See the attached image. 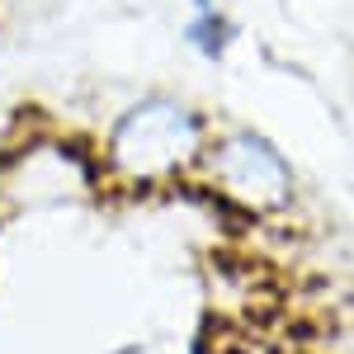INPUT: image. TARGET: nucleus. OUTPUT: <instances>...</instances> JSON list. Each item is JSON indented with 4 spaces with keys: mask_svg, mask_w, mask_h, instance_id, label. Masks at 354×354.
<instances>
[{
    "mask_svg": "<svg viewBox=\"0 0 354 354\" xmlns=\"http://www.w3.org/2000/svg\"><path fill=\"white\" fill-rule=\"evenodd\" d=\"M236 38H241V28L227 15V5L198 10V15H189V24H185V48H189L198 62H222V57L232 53Z\"/></svg>",
    "mask_w": 354,
    "mask_h": 354,
    "instance_id": "2",
    "label": "nucleus"
},
{
    "mask_svg": "<svg viewBox=\"0 0 354 354\" xmlns=\"http://www.w3.org/2000/svg\"><path fill=\"white\" fill-rule=\"evenodd\" d=\"M222 0H189V15H198V10H218Z\"/></svg>",
    "mask_w": 354,
    "mask_h": 354,
    "instance_id": "3",
    "label": "nucleus"
},
{
    "mask_svg": "<svg viewBox=\"0 0 354 354\" xmlns=\"http://www.w3.org/2000/svg\"><path fill=\"white\" fill-rule=\"evenodd\" d=\"M218 123V113L189 95L147 90L113 113L95 142H100V161L109 175L133 180V185H165L203 165Z\"/></svg>",
    "mask_w": 354,
    "mask_h": 354,
    "instance_id": "1",
    "label": "nucleus"
}]
</instances>
